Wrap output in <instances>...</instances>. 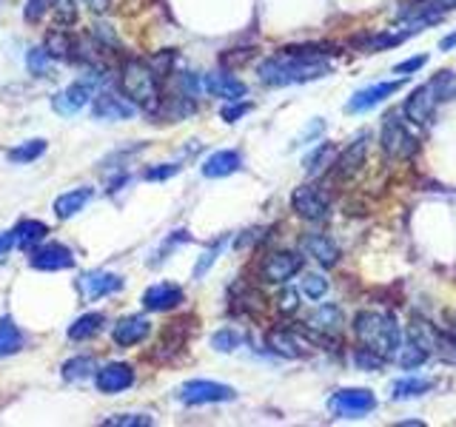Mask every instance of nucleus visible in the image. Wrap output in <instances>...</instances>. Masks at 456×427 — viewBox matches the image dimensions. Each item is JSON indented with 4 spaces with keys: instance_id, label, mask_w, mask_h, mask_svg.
<instances>
[{
    "instance_id": "obj_1",
    "label": "nucleus",
    "mask_w": 456,
    "mask_h": 427,
    "mask_svg": "<svg viewBox=\"0 0 456 427\" xmlns=\"http://www.w3.org/2000/svg\"><path fill=\"white\" fill-rule=\"evenodd\" d=\"M325 54L328 52H320V46H291L263 60L256 75L265 85H297L320 80L331 75V63L325 60Z\"/></svg>"
},
{
    "instance_id": "obj_2",
    "label": "nucleus",
    "mask_w": 456,
    "mask_h": 427,
    "mask_svg": "<svg viewBox=\"0 0 456 427\" xmlns=\"http://www.w3.org/2000/svg\"><path fill=\"white\" fill-rule=\"evenodd\" d=\"M456 94V75L453 71H436V75L428 80L419 89H413L411 97L405 100V120L413 125H428L434 120V114L439 103H445Z\"/></svg>"
},
{
    "instance_id": "obj_3",
    "label": "nucleus",
    "mask_w": 456,
    "mask_h": 427,
    "mask_svg": "<svg viewBox=\"0 0 456 427\" xmlns=\"http://www.w3.org/2000/svg\"><path fill=\"white\" fill-rule=\"evenodd\" d=\"M354 336L362 342V348L374 350L385 359H391L399 348V325L394 322V317L382 310H360L354 317Z\"/></svg>"
},
{
    "instance_id": "obj_4",
    "label": "nucleus",
    "mask_w": 456,
    "mask_h": 427,
    "mask_svg": "<svg viewBox=\"0 0 456 427\" xmlns=\"http://www.w3.org/2000/svg\"><path fill=\"white\" fill-rule=\"evenodd\" d=\"M120 85H123V94L142 111H149V114L160 111V103H163L160 83H157L151 66H146L142 60H128L120 71Z\"/></svg>"
},
{
    "instance_id": "obj_5",
    "label": "nucleus",
    "mask_w": 456,
    "mask_h": 427,
    "mask_svg": "<svg viewBox=\"0 0 456 427\" xmlns=\"http://www.w3.org/2000/svg\"><path fill=\"white\" fill-rule=\"evenodd\" d=\"M379 142H382V151L388 154L391 160H411V157L419 151V140L408 132L405 123L399 120L396 114H388V117H385Z\"/></svg>"
},
{
    "instance_id": "obj_6",
    "label": "nucleus",
    "mask_w": 456,
    "mask_h": 427,
    "mask_svg": "<svg viewBox=\"0 0 456 427\" xmlns=\"http://www.w3.org/2000/svg\"><path fill=\"white\" fill-rule=\"evenodd\" d=\"M328 410L339 419H362L377 410V396L365 388H346L328 399Z\"/></svg>"
},
{
    "instance_id": "obj_7",
    "label": "nucleus",
    "mask_w": 456,
    "mask_h": 427,
    "mask_svg": "<svg viewBox=\"0 0 456 427\" xmlns=\"http://www.w3.org/2000/svg\"><path fill=\"white\" fill-rule=\"evenodd\" d=\"M177 399L183 405H189V407H194V405H217V402H232V399H237V391L228 388V384H220V382L191 379L177 391Z\"/></svg>"
},
{
    "instance_id": "obj_8",
    "label": "nucleus",
    "mask_w": 456,
    "mask_h": 427,
    "mask_svg": "<svg viewBox=\"0 0 456 427\" xmlns=\"http://www.w3.org/2000/svg\"><path fill=\"white\" fill-rule=\"evenodd\" d=\"M291 205L303 220L308 222H322L331 214V203L328 197L317 189V185H299V189L291 194Z\"/></svg>"
},
{
    "instance_id": "obj_9",
    "label": "nucleus",
    "mask_w": 456,
    "mask_h": 427,
    "mask_svg": "<svg viewBox=\"0 0 456 427\" xmlns=\"http://www.w3.org/2000/svg\"><path fill=\"white\" fill-rule=\"evenodd\" d=\"M299 270H303V256L294 254V251H274L263 262L260 274L271 285H282V282H289L291 277H297Z\"/></svg>"
},
{
    "instance_id": "obj_10",
    "label": "nucleus",
    "mask_w": 456,
    "mask_h": 427,
    "mask_svg": "<svg viewBox=\"0 0 456 427\" xmlns=\"http://www.w3.org/2000/svg\"><path fill=\"white\" fill-rule=\"evenodd\" d=\"M123 288V277L109 274V270H89L77 279V291L83 294L86 302H97V299L111 296Z\"/></svg>"
},
{
    "instance_id": "obj_11",
    "label": "nucleus",
    "mask_w": 456,
    "mask_h": 427,
    "mask_svg": "<svg viewBox=\"0 0 456 427\" xmlns=\"http://www.w3.org/2000/svg\"><path fill=\"white\" fill-rule=\"evenodd\" d=\"M92 80H80V83H71L61 94L52 97V109L61 114V117H75L77 111L86 109V103L92 100Z\"/></svg>"
},
{
    "instance_id": "obj_12",
    "label": "nucleus",
    "mask_w": 456,
    "mask_h": 427,
    "mask_svg": "<svg viewBox=\"0 0 456 427\" xmlns=\"http://www.w3.org/2000/svg\"><path fill=\"white\" fill-rule=\"evenodd\" d=\"M308 331L314 339H320V342H331L339 336L342 331V310L334 305V302H328V305H320L317 310L308 317Z\"/></svg>"
},
{
    "instance_id": "obj_13",
    "label": "nucleus",
    "mask_w": 456,
    "mask_h": 427,
    "mask_svg": "<svg viewBox=\"0 0 456 427\" xmlns=\"http://www.w3.org/2000/svg\"><path fill=\"white\" fill-rule=\"evenodd\" d=\"M94 384L100 393H120L128 391L134 384V370L126 362H111L106 367H100L94 374Z\"/></svg>"
},
{
    "instance_id": "obj_14",
    "label": "nucleus",
    "mask_w": 456,
    "mask_h": 427,
    "mask_svg": "<svg viewBox=\"0 0 456 427\" xmlns=\"http://www.w3.org/2000/svg\"><path fill=\"white\" fill-rule=\"evenodd\" d=\"M399 89H403V80H391V83H374V85H368V89L362 92H356L351 100H348V111L351 114H360V111H370V109H377L379 103H385L391 94H396Z\"/></svg>"
},
{
    "instance_id": "obj_15",
    "label": "nucleus",
    "mask_w": 456,
    "mask_h": 427,
    "mask_svg": "<svg viewBox=\"0 0 456 427\" xmlns=\"http://www.w3.org/2000/svg\"><path fill=\"white\" fill-rule=\"evenodd\" d=\"M142 308L154 310V313H163V310H175L183 302V288L175 282H157L151 288L142 294Z\"/></svg>"
},
{
    "instance_id": "obj_16",
    "label": "nucleus",
    "mask_w": 456,
    "mask_h": 427,
    "mask_svg": "<svg viewBox=\"0 0 456 427\" xmlns=\"http://www.w3.org/2000/svg\"><path fill=\"white\" fill-rule=\"evenodd\" d=\"M32 268L37 270H66L75 265V254H71L61 242H49V246H40L32 251Z\"/></svg>"
},
{
    "instance_id": "obj_17",
    "label": "nucleus",
    "mask_w": 456,
    "mask_h": 427,
    "mask_svg": "<svg viewBox=\"0 0 456 427\" xmlns=\"http://www.w3.org/2000/svg\"><path fill=\"white\" fill-rule=\"evenodd\" d=\"M94 120H132L134 117V103L132 100H123L111 92H100L94 97V106H92Z\"/></svg>"
},
{
    "instance_id": "obj_18",
    "label": "nucleus",
    "mask_w": 456,
    "mask_h": 427,
    "mask_svg": "<svg viewBox=\"0 0 456 427\" xmlns=\"http://www.w3.org/2000/svg\"><path fill=\"white\" fill-rule=\"evenodd\" d=\"M203 85H206V92L211 97L228 100V103H237V100H242L248 94L246 83L237 80L234 75H228V71H211V75H206Z\"/></svg>"
},
{
    "instance_id": "obj_19",
    "label": "nucleus",
    "mask_w": 456,
    "mask_h": 427,
    "mask_svg": "<svg viewBox=\"0 0 456 427\" xmlns=\"http://www.w3.org/2000/svg\"><path fill=\"white\" fill-rule=\"evenodd\" d=\"M451 6L445 0H413V4L399 9V20H405L411 26H425V23H434L445 14Z\"/></svg>"
},
{
    "instance_id": "obj_20",
    "label": "nucleus",
    "mask_w": 456,
    "mask_h": 427,
    "mask_svg": "<svg viewBox=\"0 0 456 427\" xmlns=\"http://www.w3.org/2000/svg\"><path fill=\"white\" fill-rule=\"evenodd\" d=\"M151 334V322L142 317V313H134V317H123L118 325H114L111 339L118 342L120 348H132L137 342H142Z\"/></svg>"
},
{
    "instance_id": "obj_21",
    "label": "nucleus",
    "mask_w": 456,
    "mask_h": 427,
    "mask_svg": "<svg viewBox=\"0 0 456 427\" xmlns=\"http://www.w3.org/2000/svg\"><path fill=\"white\" fill-rule=\"evenodd\" d=\"M303 251L314 256L322 268H334L339 262V246L325 234H305L303 237Z\"/></svg>"
},
{
    "instance_id": "obj_22",
    "label": "nucleus",
    "mask_w": 456,
    "mask_h": 427,
    "mask_svg": "<svg viewBox=\"0 0 456 427\" xmlns=\"http://www.w3.org/2000/svg\"><path fill=\"white\" fill-rule=\"evenodd\" d=\"M268 348L285 356V359H303L308 353V342H303L294 331H289V327H277V331L268 334Z\"/></svg>"
},
{
    "instance_id": "obj_23",
    "label": "nucleus",
    "mask_w": 456,
    "mask_h": 427,
    "mask_svg": "<svg viewBox=\"0 0 456 427\" xmlns=\"http://www.w3.org/2000/svg\"><path fill=\"white\" fill-rule=\"evenodd\" d=\"M365 151H368V134H360L346 151L337 157V165H334L337 177H342V180L354 177L356 171L362 168V163H365Z\"/></svg>"
},
{
    "instance_id": "obj_24",
    "label": "nucleus",
    "mask_w": 456,
    "mask_h": 427,
    "mask_svg": "<svg viewBox=\"0 0 456 427\" xmlns=\"http://www.w3.org/2000/svg\"><path fill=\"white\" fill-rule=\"evenodd\" d=\"M240 165H242V160H240L237 151H232V149L214 151L203 163V177L220 180V177H228V174H234V171H240Z\"/></svg>"
},
{
    "instance_id": "obj_25",
    "label": "nucleus",
    "mask_w": 456,
    "mask_h": 427,
    "mask_svg": "<svg viewBox=\"0 0 456 427\" xmlns=\"http://www.w3.org/2000/svg\"><path fill=\"white\" fill-rule=\"evenodd\" d=\"M94 197L92 189H75V191H66L54 199V217L57 220H71L75 214H80L86 205H89V199Z\"/></svg>"
},
{
    "instance_id": "obj_26",
    "label": "nucleus",
    "mask_w": 456,
    "mask_h": 427,
    "mask_svg": "<svg viewBox=\"0 0 456 427\" xmlns=\"http://www.w3.org/2000/svg\"><path fill=\"white\" fill-rule=\"evenodd\" d=\"M49 228L40 220H20L14 225V246H20L23 251H35L43 239H46Z\"/></svg>"
},
{
    "instance_id": "obj_27",
    "label": "nucleus",
    "mask_w": 456,
    "mask_h": 427,
    "mask_svg": "<svg viewBox=\"0 0 456 427\" xmlns=\"http://www.w3.org/2000/svg\"><path fill=\"white\" fill-rule=\"evenodd\" d=\"M26 345V336L18 325H14L12 317H4L0 319V359H6V356H14L18 350H23Z\"/></svg>"
},
{
    "instance_id": "obj_28",
    "label": "nucleus",
    "mask_w": 456,
    "mask_h": 427,
    "mask_svg": "<svg viewBox=\"0 0 456 427\" xmlns=\"http://www.w3.org/2000/svg\"><path fill=\"white\" fill-rule=\"evenodd\" d=\"M434 388L431 379H422V376H405V379H396L391 384V399L399 402V399H417L422 393H428Z\"/></svg>"
},
{
    "instance_id": "obj_29",
    "label": "nucleus",
    "mask_w": 456,
    "mask_h": 427,
    "mask_svg": "<svg viewBox=\"0 0 456 427\" xmlns=\"http://www.w3.org/2000/svg\"><path fill=\"white\" fill-rule=\"evenodd\" d=\"M106 317L103 313H83L80 319H75V325L69 327V339H75V342H86V339H92L100 334V327H103Z\"/></svg>"
},
{
    "instance_id": "obj_30",
    "label": "nucleus",
    "mask_w": 456,
    "mask_h": 427,
    "mask_svg": "<svg viewBox=\"0 0 456 427\" xmlns=\"http://www.w3.org/2000/svg\"><path fill=\"white\" fill-rule=\"evenodd\" d=\"M394 362L403 367V370H413V367H419L428 362V350H422L417 342H399V348L394 353Z\"/></svg>"
},
{
    "instance_id": "obj_31",
    "label": "nucleus",
    "mask_w": 456,
    "mask_h": 427,
    "mask_svg": "<svg viewBox=\"0 0 456 427\" xmlns=\"http://www.w3.org/2000/svg\"><path fill=\"white\" fill-rule=\"evenodd\" d=\"M26 68H28V75H35V77H54V63H52V54L46 52V46L28 49Z\"/></svg>"
},
{
    "instance_id": "obj_32",
    "label": "nucleus",
    "mask_w": 456,
    "mask_h": 427,
    "mask_svg": "<svg viewBox=\"0 0 456 427\" xmlns=\"http://www.w3.org/2000/svg\"><path fill=\"white\" fill-rule=\"evenodd\" d=\"M97 374V362L92 356H75V359H69L63 365V379L66 382H83Z\"/></svg>"
},
{
    "instance_id": "obj_33",
    "label": "nucleus",
    "mask_w": 456,
    "mask_h": 427,
    "mask_svg": "<svg viewBox=\"0 0 456 427\" xmlns=\"http://www.w3.org/2000/svg\"><path fill=\"white\" fill-rule=\"evenodd\" d=\"M43 154H46V140L35 137V140H26V142H20V146L9 149L6 157L12 163H35L37 157H43Z\"/></svg>"
},
{
    "instance_id": "obj_34",
    "label": "nucleus",
    "mask_w": 456,
    "mask_h": 427,
    "mask_svg": "<svg viewBox=\"0 0 456 427\" xmlns=\"http://www.w3.org/2000/svg\"><path fill=\"white\" fill-rule=\"evenodd\" d=\"M408 339L411 342H417V345L422 348V350H428L431 353L436 345H439V336H436V331L428 322H422V319H411V325H408Z\"/></svg>"
},
{
    "instance_id": "obj_35",
    "label": "nucleus",
    "mask_w": 456,
    "mask_h": 427,
    "mask_svg": "<svg viewBox=\"0 0 456 427\" xmlns=\"http://www.w3.org/2000/svg\"><path fill=\"white\" fill-rule=\"evenodd\" d=\"M75 49H77V43L71 40L66 32H52L46 37V52L52 57H69V60H75Z\"/></svg>"
},
{
    "instance_id": "obj_36",
    "label": "nucleus",
    "mask_w": 456,
    "mask_h": 427,
    "mask_svg": "<svg viewBox=\"0 0 456 427\" xmlns=\"http://www.w3.org/2000/svg\"><path fill=\"white\" fill-rule=\"evenodd\" d=\"M49 9H52V18L61 26L77 23V0H52Z\"/></svg>"
},
{
    "instance_id": "obj_37",
    "label": "nucleus",
    "mask_w": 456,
    "mask_h": 427,
    "mask_svg": "<svg viewBox=\"0 0 456 427\" xmlns=\"http://www.w3.org/2000/svg\"><path fill=\"white\" fill-rule=\"evenodd\" d=\"M100 424L103 427H149L154 424V419L146 416V413H118V416H109Z\"/></svg>"
},
{
    "instance_id": "obj_38",
    "label": "nucleus",
    "mask_w": 456,
    "mask_h": 427,
    "mask_svg": "<svg viewBox=\"0 0 456 427\" xmlns=\"http://www.w3.org/2000/svg\"><path fill=\"white\" fill-rule=\"evenodd\" d=\"M242 345V336L234 331V327H223V331H217L211 336V348L220 350V353H232Z\"/></svg>"
},
{
    "instance_id": "obj_39",
    "label": "nucleus",
    "mask_w": 456,
    "mask_h": 427,
    "mask_svg": "<svg viewBox=\"0 0 456 427\" xmlns=\"http://www.w3.org/2000/svg\"><path fill=\"white\" fill-rule=\"evenodd\" d=\"M328 160H331V142H320V146L303 160V168L308 171V174H317Z\"/></svg>"
},
{
    "instance_id": "obj_40",
    "label": "nucleus",
    "mask_w": 456,
    "mask_h": 427,
    "mask_svg": "<svg viewBox=\"0 0 456 427\" xmlns=\"http://www.w3.org/2000/svg\"><path fill=\"white\" fill-rule=\"evenodd\" d=\"M303 294L311 299V302H317V299H322L325 294H328V279L325 277H320V274H308L305 279H303Z\"/></svg>"
},
{
    "instance_id": "obj_41",
    "label": "nucleus",
    "mask_w": 456,
    "mask_h": 427,
    "mask_svg": "<svg viewBox=\"0 0 456 427\" xmlns=\"http://www.w3.org/2000/svg\"><path fill=\"white\" fill-rule=\"evenodd\" d=\"M385 362H388L385 356H379V353H374V350H368V348H360V350L354 353V365H356V367H362V370H379Z\"/></svg>"
},
{
    "instance_id": "obj_42",
    "label": "nucleus",
    "mask_w": 456,
    "mask_h": 427,
    "mask_svg": "<svg viewBox=\"0 0 456 427\" xmlns=\"http://www.w3.org/2000/svg\"><path fill=\"white\" fill-rule=\"evenodd\" d=\"M223 246H225V242H223V239H217V242H214V246H211L203 256H200V262L194 265V277H197V279H200V277H206V274H208V268H211L214 262H217V256H220Z\"/></svg>"
},
{
    "instance_id": "obj_43",
    "label": "nucleus",
    "mask_w": 456,
    "mask_h": 427,
    "mask_svg": "<svg viewBox=\"0 0 456 427\" xmlns=\"http://www.w3.org/2000/svg\"><path fill=\"white\" fill-rule=\"evenodd\" d=\"M175 174H180V165L177 163H163V165H151V168H146V177L149 182H160V180H168V177H175Z\"/></svg>"
},
{
    "instance_id": "obj_44",
    "label": "nucleus",
    "mask_w": 456,
    "mask_h": 427,
    "mask_svg": "<svg viewBox=\"0 0 456 427\" xmlns=\"http://www.w3.org/2000/svg\"><path fill=\"white\" fill-rule=\"evenodd\" d=\"M52 0H26V9H23V18L26 23H37L43 14H46Z\"/></svg>"
},
{
    "instance_id": "obj_45",
    "label": "nucleus",
    "mask_w": 456,
    "mask_h": 427,
    "mask_svg": "<svg viewBox=\"0 0 456 427\" xmlns=\"http://www.w3.org/2000/svg\"><path fill=\"white\" fill-rule=\"evenodd\" d=\"M277 308H280L282 313H297V308H299V294H297L294 288L280 291V296H277Z\"/></svg>"
},
{
    "instance_id": "obj_46",
    "label": "nucleus",
    "mask_w": 456,
    "mask_h": 427,
    "mask_svg": "<svg viewBox=\"0 0 456 427\" xmlns=\"http://www.w3.org/2000/svg\"><path fill=\"white\" fill-rule=\"evenodd\" d=\"M248 111H251V103H240V100H237V106H225L223 109V120L225 123H237L242 114H248Z\"/></svg>"
},
{
    "instance_id": "obj_47",
    "label": "nucleus",
    "mask_w": 456,
    "mask_h": 427,
    "mask_svg": "<svg viewBox=\"0 0 456 427\" xmlns=\"http://www.w3.org/2000/svg\"><path fill=\"white\" fill-rule=\"evenodd\" d=\"M425 63H428V57H425V54H419V57H411V60H405V63H399V66H396V75H411V71L422 68Z\"/></svg>"
},
{
    "instance_id": "obj_48",
    "label": "nucleus",
    "mask_w": 456,
    "mask_h": 427,
    "mask_svg": "<svg viewBox=\"0 0 456 427\" xmlns=\"http://www.w3.org/2000/svg\"><path fill=\"white\" fill-rule=\"evenodd\" d=\"M14 248V231H0V260Z\"/></svg>"
},
{
    "instance_id": "obj_49",
    "label": "nucleus",
    "mask_w": 456,
    "mask_h": 427,
    "mask_svg": "<svg viewBox=\"0 0 456 427\" xmlns=\"http://www.w3.org/2000/svg\"><path fill=\"white\" fill-rule=\"evenodd\" d=\"M86 6H89L94 14H106L111 4H109V0H86Z\"/></svg>"
},
{
    "instance_id": "obj_50",
    "label": "nucleus",
    "mask_w": 456,
    "mask_h": 427,
    "mask_svg": "<svg viewBox=\"0 0 456 427\" xmlns=\"http://www.w3.org/2000/svg\"><path fill=\"white\" fill-rule=\"evenodd\" d=\"M453 46H456V32H453V35H448V37H442V40H439V49H442V52H451Z\"/></svg>"
},
{
    "instance_id": "obj_51",
    "label": "nucleus",
    "mask_w": 456,
    "mask_h": 427,
    "mask_svg": "<svg viewBox=\"0 0 456 427\" xmlns=\"http://www.w3.org/2000/svg\"><path fill=\"white\" fill-rule=\"evenodd\" d=\"M445 4H448V6L453 9V6H456V0H445Z\"/></svg>"
}]
</instances>
